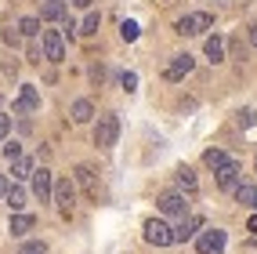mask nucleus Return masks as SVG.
Wrapping results in <instances>:
<instances>
[{
    "mask_svg": "<svg viewBox=\"0 0 257 254\" xmlns=\"http://www.w3.org/2000/svg\"><path fill=\"white\" fill-rule=\"evenodd\" d=\"M119 138V116L116 113H105V116H98V127H94V145L98 149H112Z\"/></svg>",
    "mask_w": 257,
    "mask_h": 254,
    "instance_id": "nucleus-1",
    "label": "nucleus"
},
{
    "mask_svg": "<svg viewBox=\"0 0 257 254\" xmlns=\"http://www.w3.org/2000/svg\"><path fill=\"white\" fill-rule=\"evenodd\" d=\"M37 109H40V91L33 88V83H22L19 98L11 102V113L15 116H29V113H37Z\"/></svg>",
    "mask_w": 257,
    "mask_h": 254,
    "instance_id": "nucleus-2",
    "label": "nucleus"
},
{
    "mask_svg": "<svg viewBox=\"0 0 257 254\" xmlns=\"http://www.w3.org/2000/svg\"><path fill=\"white\" fill-rule=\"evenodd\" d=\"M214 26V19L207 11H196V15H185V19H178V33L181 37H199V33H207Z\"/></svg>",
    "mask_w": 257,
    "mask_h": 254,
    "instance_id": "nucleus-3",
    "label": "nucleus"
},
{
    "mask_svg": "<svg viewBox=\"0 0 257 254\" xmlns=\"http://www.w3.org/2000/svg\"><path fill=\"white\" fill-rule=\"evenodd\" d=\"M145 240L152 247H170V243H174V232H170V225L160 222V218H149V222H145Z\"/></svg>",
    "mask_w": 257,
    "mask_h": 254,
    "instance_id": "nucleus-4",
    "label": "nucleus"
},
{
    "mask_svg": "<svg viewBox=\"0 0 257 254\" xmlns=\"http://www.w3.org/2000/svg\"><path fill=\"white\" fill-rule=\"evenodd\" d=\"M199 254H221L225 250V229H203V236L196 240Z\"/></svg>",
    "mask_w": 257,
    "mask_h": 254,
    "instance_id": "nucleus-5",
    "label": "nucleus"
},
{
    "mask_svg": "<svg viewBox=\"0 0 257 254\" xmlns=\"http://www.w3.org/2000/svg\"><path fill=\"white\" fill-rule=\"evenodd\" d=\"M51 200L58 203V211L69 218L73 214V203H76V189H73V182H58L55 189H51Z\"/></svg>",
    "mask_w": 257,
    "mask_h": 254,
    "instance_id": "nucleus-6",
    "label": "nucleus"
},
{
    "mask_svg": "<svg viewBox=\"0 0 257 254\" xmlns=\"http://www.w3.org/2000/svg\"><path fill=\"white\" fill-rule=\"evenodd\" d=\"M192 65H196V58H192V55H178V58H174V62H170L167 69H163V80L178 83L181 76H188V73H192Z\"/></svg>",
    "mask_w": 257,
    "mask_h": 254,
    "instance_id": "nucleus-7",
    "label": "nucleus"
},
{
    "mask_svg": "<svg viewBox=\"0 0 257 254\" xmlns=\"http://www.w3.org/2000/svg\"><path fill=\"white\" fill-rule=\"evenodd\" d=\"M33 193H37L40 203H51V189H55V182H51V171L47 167H40V171H33Z\"/></svg>",
    "mask_w": 257,
    "mask_h": 254,
    "instance_id": "nucleus-8",
    "label": "nucleus"
},
{
    "mask_svg": "<svg viewBox=\"0 0 257 254\" xmlns=\"http://www.w3.org/2000/svg\"><path fill=\"white\" fill-rule=\"evenodd\" d=\"M44 58H47V62H62V58H65L62 33H55V29H47V33H44Z\"/></svg>",
    "mask_w": 257,
    "mask_h": 254,
    "instance_id": "nucleus-9",
    "label": "nucleus"
},
{
    "mask_svg": "<svg viewBox=\"0 0 257 254\" xmlns=\"http://www.w3.org/2000/svg\"><path fill=\"white\" fill-rule=\"evenodd\" d=\"M214 175H217V189H225V193L235 189V185L243 182V175H239V163H232V160H228V163H221Z\"/></svg>",
    "mask_w": 257,
    "mask_h": 254,
    "instance_id": "nucleus-10",
    "label": "nucleus"
},
{
    "mask_svg": "<svg viewBox=\"0 0 257 254\" xmlns=\"http://www.w3.org/2000/svg\"><path fill=\"white\" fill-rule=\"evenodd\" d=\"M160 211H163V214L185 218V214H188V200H185L181 193H163V196H160Z\"/></svg>",
    "mask_w": 257,
    "mask_h": 254,
    "instance_id": "nucleus-11",
    "label": "nucleus"
},
{
    "mask_svg": "<svg viewBox=\"0 0 257 254\" xmlns=\"http://www.w3.org/2000/svg\"><path fill=\"white\" fill-rule=\"evenodd\" d=\"M196 229H203V218H199V214H185V218H181V225H178V229H170V232H174V243L192 240Z\"/></svg>",
    "mask_w": 257,
    "mask_h": 254,
    "instance_id": "nucleus-12",
    "label": "nucleus"
},
{
    "mask_svg": "<svg viewBox=\"0 0 257 254\" xmlns=\"http://www.w3.org/2000/svg\"><path fill=\"white\" fill-rule=\"evenodd\" d=\"M76 182L87 189L91 200H98V182H94V171H91V167H76Z\"/></svg>",
    "mask_w": 257,
    "mask_h": 254,
    "instance_id": "nucleus-13",
    "label": "nucleus"
},
{
    "mask_svg": "<svg viewBox=\"0 0 257 254\" xmlns=\"http://www.w3.org/2000/svg\"><path fill=\"white\" fill-rule=\"evenodd\" d=\"M40 19L44 22H62L65 19V4H62V0H47L44 11H40Z\"/></svg>",
    "mask_w": 257,
    "mask_h": 254,
    "instance_id": "nucleus-14",
    "label": "nucleus"
},
{
    "mask_svg": "<svg viewBox=\"0 0 257 254\" xmlns=\"http://www.w3.org/2000/svg\"><path fill=\"white\" fill-rule=\"evenodd\" d=\"M33 225H37V218H33V214H22V211H19V214L11 218V236H22V232H29Z\"/></svg>",
    "mask_w": 257,
    "mask_h": 254,
    "instance_id": "nucleus-15",
    "label": "nucleus"
},
{
    "mask_svg": "<svg viewBox=\"0 0 257 254\" xmlns=\"http://www.w3.org/2000/svg\"><path fill=\"white\" fill-rule=\"evenodd\" d=\"M91 116H94V106H91L87 98H80V102H73V120H76V124H87Z\"/></svg>",
    "mask_w": 257,
    "mask_h": 254,
    "instance_id": "nucleus-16",
    "label": "nucleus"
},
{
    "mask_svg": "<svg viewBox=\"0 0 257 254\" xmlns=\"http://www.w3.org/2000/svg\"><path fill=\"white\" fill-rule=\"evenodd\" d=\"M11 163H15V167H11V178H19V182H22V178H29L33 171H37L29 156H19V160H11Z\"/></svg>",
    "mask_w": 257,
    "mask_h": 254,
    "instance_id": "nucleus-17",
    "label": "nucleus"
},
{
    "mask_svg": "<svg viewBox=\"0 0 257 254\" xmlns=\"http://www.w3.org/2000/svg\"><path fill=\"white\" fill-rule=\"evenodd\" d=\"M207 58H210V62H221V58H225V40H221L217 33H214V37H207Z\"/></svg>",
    "mask_w": 257,
    "mask_h": 254,
    "instance_id": "nucleus-18",
    "label": "nucleus"
},
{
    "mask_svg": "<svg viewBox=\"0 0 257 254\" xmlns=\"http://www.w3.org/2000/svg\"><path fill=\"white\" fill-rule=\"evenodd\" d=\"M4 196H8V207H11L15 214H19V211L26 207V193L19 189V185H8V193H4Z\"/></svg>",
    "mask_w": 257,
    "mask_h": 254,
    "instance_id": "nucleus-19",
    "label": "nucleus"
},
{
    "mask_svg": "<svg viewBox=\"0 0 257 254\" xmlns=\"http://www.w3.org/2000/svg\"><path fill=\"white\" fill-rule=\"evenodd\" d=\"M235 196H239V203H246V207L257 211V189H253V185H243V182H239V185H235Z\"/></svg>",
    "mask_w": 257,
    "mask_h": 254,
    "instance_id": "nucleus-20",
    "label": "nucleus"
},
{
    "mask_svg": "<svg viewBox=\"0 0 257 254\" xmlns=\"http://www.w3.org/2000/svg\"><path fill=\"white\" fill-rule=\"evenodd\" d=\"M178 185H181V189H188V193H196V175H192V167H181V171H178Z\"/></svg>",
    "mask_w": 257,
    "mask_h": 254,
    "instance_id": "nucleus-21",
    "label": "nucleus"
},
{
    "mask_svg": "<svg viewBox=\"0 0 257 254\" xmlns=\"http://www.w3.org/2000/svg\"><path fill=\"white\" fill-rule=\"evenodd\" d=\"M203 163H207V167H214V171H217L221 163H228V156H225L221 149H207V152H203Z\"/></svg>",
    "mask_w": 257,
    "mask_h": 254,
    "instance_id": "nucleus-22",
    "label": "nucleus"
},
{
    "mask_svg": "<svg viewBox=\"0 0 257 254\" xmlns=\"http://www.w3.org/2000/svg\"><path fill=\"white\" fill-rule=\"evenodd\" d=\"M19 33H22V37H37V33H40V19H22Z\"/></svg>",
    "mask_w": 257,
    "mask_h": 254,
    "instance_id": "nucleus-23",
    "label": "nucleus"
},
{
    "mask_svg": "<svg viewBox=\"0 0 257 254\" xmlns=\"http://www.w3.org/2000/svg\"><path fill=\"white\" fill-rule=\"evenodd\" d=\"M98 22H101V15H87V19H83V26H80V33H83V37H91V33H98Z\"/></svg>",
    "mask_w": 257,
    "mask_h": 254,
    "instance_id": "nucleus-24",
    "label": "nucleus"
},
{
    "mask_svg": "<svg viewBox=\"0 0 257 254\" xmlns=\"http://www.w3.org/2000/svg\"><path fill=\"white\" fill-rule=\"evenodd\" d=\"M119 37H123L127 44H131V40H138V22H123V26H119Z\"/></svg>",
    "mask_w": 257,
    "mask_h": 254,
    "instance_id": "nucleus-25",
    "label": "nucleus"
},
{
    "mask_svg": "<svg viewBox=\"0 0 257 254\" xmlns=\"http://www.w3.org/2000/svg\"><path fill=\"white\" fill-rule=\"evenodd\" d=\"M19 254H47V247L40 243V240H33V243H22V250Z\"/></svg>",
    "mask_w": 257,
    "mask_h": 254,
    "instance_id": "nucleus-26",
    "label": "nucleus"
},
{
    "mask_svg": "<svg viewBox=\"0 0 257 254\" xmlns=\"http://www.w3.org/2000/svg\"><path fill=\"white\" fill-rule=\"evenodd\" d=\"M4 156H8V160H19V156H22V145H19V142H8V145H4Z\"/></svg>",
    "mask_w": 257,
    "mask_h": 254,
    "instance_id": "nucleus-27",
    "label": "nucleus"
},
{
    "mask_svg": "<svg viewBox=\"0 0 257 254\" xmlns=\"http://www.w3.org/2000/svg\"><path fill=\"white\" fill-rule=\"evenodd\" d=\"M257 120V116H253V109H243V113H239V124H243V127H250Z\"/></svg>",
    "mask_w": 257,
    "mask_h": 254,
    "instance_id": "nucleus-28",
    "label": "nucleus"
},
{
    "mask_svg": "<svg viewBox=\"0 0 257 254\" xmlns=\"http://www.w3.org/2000/svg\"><path fill=\"white\" fill-rule=\"evenodd\" d=\"M4 40H8V44L15 47V44H19V40H22V33H19V29H8V33H4Z\"/></svg>",
    "mask_w": 257,
    "mask_h": 254,
    "instance_id": "nucleus-29",
    "label": "nucleus"
},
{
    "mask_svg": "<svg viewBox=\"0 0 257 254\" xmlns=\"http://www.w3.org/2000/svg\"><path fill=\"white\" fill-rule=\"evenodd\" d=\"M123 88L134 91V88H138V76H134V73H123Z\"/></svg>",
    "mask_w": 257,
    "mask_h": 254,
    "instance_id": "nucleus-30",
    "label": "nucleus"
},
{
    "mask_svg": "<svg viewBox=\"0 0 257 254\" xmlns=\"http://www.w3.org/2000/svg\"><path fill=\"white\" fill-rule=\"evenodd\" d=\"M8 131H11V120H8L4 113H0V138H8Z\"/></svg>",
    "mask_w": 257,
    "mask_h": 254,
    "instance_id": "nucleus-31",
    "label": "nucleus"
},
{
    "mask_svg": "<svg viewBox=\"0 0 257 254\" xmlns=\"http://www.w3.org/2000/svg\"><path fill=\"white\" fill-rule=\"evenodd\" d=\"M246 229H250V232H253V243H257V214H253V218H250V225H246Z\"/></svg>",
    "mask_w": 257,
    "mask_h": 254,
    "instance_id": "nucleus-32",
    "label": "nucleus"
},
{
    "mask_svg": "<svg viewBox=\"0 0 257 254\" xmlns=\"http://www.w3.org/2000/svg\"><path fill=\"white\" fill-rule=\"evenodd\" d=\"M8 193V175H0V196Z\"/></svg>",
    "mask_w": 257,
    "mask_h": 254,
    "instance_id": "nucleus-33",
    "label": "nucleus"
},
{
    "mask_svg": "<svg viewBox=\"0 0 257 254\" xmlns=\"http://www.w3.org/2000/svg\"><path fill=\"white\" fill-rule=\"evenodd\" d=\"M69 4H76V8H91V0H69Z\"/></svg>",
    "mask_w": 257,
    "mask_h": 254,
    "instance_id": "nucleus-34",
    "label": "nucleus"
},
{
    "mask_svg": "<svg viewBox=\"0 0 257 254\" xmlns=\"http://www.w3.org/2000/svg\"><path fill=\"white\" fill-rule=\"evenodd\" d=\"M250 40H253V47H257V26H250Z\"/></svg>",
    "mask_w": 257,
    "mask_h": 254,
    "instance_id": "nucleus-35",
    "label": "nucleus"
}]
</instances>
